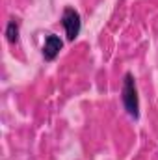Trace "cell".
Returning a JSON list of instances; mask_svg holds the SVG:
<instances>
[{"mask_svg":"<svg viewBox=\"0 0 158 160\" xmlns=\"http://www.w3.org/2000/svg\"><path fill=\"white\" fill-rule=\"evenodd\" d=\"M121 101H123V106L126 110V114L134 119L140 118V99H138V89H136V82L134 77L130 73L125 75L123 80V89H121Z\"/></svg>","mask_w":158,"mask_h":160,"instance_id":"obj_1","label":"cell"},{"mask_svg":"<svg viewBox=\"0 0 158 160\" xmlns=\"http://www.w3.org/2000/svg\"><path fill=\"white\" fill-rule=\"evenodd\" d=\"M62 26L65 30V36H67V41H75L80 36V30H82V19H80V13L67 6L62 13Z\"/></svg>","mask_w":158,"mask_h":160,"instance_id":"obj_2","label":"cell"},{"mask_svg":"<svg viewBox=\"0 0 158 160\" xmlns=\"http://www.w3.org/2000/svg\"><path fill=\"white\" fill-rule=\"evenodd\" d=\"M62 47H63V41L60 39L56 34H48V36L45 38V45H43V58H45L47 62L56 60V56L60 54Z\"/></svg>","mask_w":158,"mask_h":160,"instance_id":"obj_3","label":"cell"},{"mask_svg":"<svg viewBox=\"0 0 158 160\" xmlns=\"http://www.w3.org/2000/svg\"><path fill=\"white\" fill-rule=\"evenodd\" d=\"M19 28H21V24H19L17 19H11L7 22V26H6V38H7L9 43H17L19 41Z\"/></svg>","mask_w":158,"mask_h":160,"instance_id":"obj_4","label":"cell"}]
</instances>
